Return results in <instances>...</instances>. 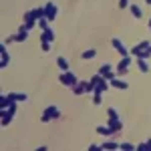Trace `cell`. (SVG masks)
Listing matches in <instances>:
<instances>
[{"instance_id": "484cf974", "label": "cell", "mask_w": 151, "mask_h": 151, "mask_svg": "<svg viewBox=\"0 0 151 151\" xmlns=\"http://www.w3.org/2000/svg\"><path fill=\"white\" fill-rule=\"evenodd\" d=\"M119 149H123V151H131V149H135V145H131V143H119Z\"/></svg>"}, {"instance_id": "ffe728a7", "label": "cell", "mask_w": 151, "mask_h": 151, "mask_svg": "<svg viewBox=\"0 0 151 151\" xmlns=\"http://www.w3.org/2000/svg\"><path fill=\"white\" fill-rule=\"evenodd\" d=\"M97 133H99V135H111L113 129L109 127V125H99V127H97Z\"/></svg>"}, {"instance_id": "277c9868", "label": "cell", "mask_w": 151, "mask_h": 151, "mask_svg": "<svg viewBox=\"0 0 151 151\" xmlns=\"http://www.w3.org/2000/svg\"><path fill=\"white\" fill-rule=\"evenodd\" d=\"M57 14H58V6L50 0V2H47L45 4V18H47L48 22H52L55 18H57Z\"/></svg>"}, {"instance_id": "7a4b0ae2", "label": "cell", "mask_w": 151, "mask_h": 151, "mask_svg": "<svg viewBox=\"0 0 151 151\" xmlns=\"http://www.w3.org/2000/svg\"><path fill=\"white\" fill-rule=\"evenodd\" d=\"M0 113H2V127L10 125L12 117H14V113H16V105H14V101L10 103V107H6V109H0Z\"/></svg>"}, {"instance_id": "7402d4cb", "label": "cell", "mask_w": 151, "mask_h": 151, "mask_svg": "<svg viewBox=\"0 0 151 151\" xmlns=\"http://www.w3.org/2000/svg\"><path fill=\"white\" fill-rule=\"evenodd\" d=\"M10 99H8V95H2L0 97V109H6V107H10Z\"/></svg>"}, {"instance_id": "4dcf8cb0", "label": "cell", "mask_w": 151, "mask_h": 151, "mask_svg": "<svg viewBox=\"0 0 151 151\" xmlns=\"http://www.w3.org/2000/svg\"><path fill=\"white\" fill-rule=\"evenodd\" d=\"M42 50L48 52V50H50V42H42Z\"/></svg>"}, {"instance_id": "8fae6325", "label": "cell", "mask_w": 151, "mask_h": 151, "mask_svg": "<svg viewBox=\"0 0 151 151\" xmlns=\"http://www.w3.org/2000/svg\"><path fill=\"white\" fill-rule=\"evenodd\" d=\"M40 40L42 42H55V30L52 28H45L42 35H40Z\"/></svg>"}, {"instance_id": "e0dca14e", "label": "cell", "mask_w": 151, "mask_h": 151, "mask_svg": "<svg viewBox=\"0 0 151 151\" xmlns=\"http://www.w3.org/2000/svg\"><path fill=\"white\" fill-rule=\"evenodd\" d=\"M14 36H16V42H24V40L28 38V28L22 26V28L18 30V35H14Z\"/></svg>"}, {"instance_id": "f546056e", "label": "cell", "mask_w": 151, "mask_h": 151, "mask_svg": "<svg viewBox=\"0 0 151 151\" xmlns=\"http://www.w3.org/2000/svg\"><path fill=\"white\" fill-rule=\"evenodd\" d=\"M89 149H91V151H103V147H101V145H95V143H93Z\"/></svg>"}, {"instance_id": "cb8c5ba5", "label": "cell", "mask_w": 151, "mask_h": 151, "mask_svg": "<svg viewBox=\"0 0 151 151\" xmlns=\"http://www.w3.org/2000/svg\"><path fill=\"white\" fill-rule=\"evenodd\" d=\"M137 151H151V139L141 143V145H137Z\"/></svg>"}, {"instance_id": "2e32d148", "label": "cell", "mask_w": 151, "mask_h": 151, "mask_svg": "<svg viewBox=\"0 0 151 151\" xmlns=\"http://www.w3.org/2000/svg\"><path fill=\"white\" fill-rule=\"evenodd\" d=\"M57 65H58V69L63 70V73H65V70H70V65H69V60H67L65 57H58L57 58Z\"/></svg>"}, {"instance_id": "52a82bcc", "label": "cell", "mask_w": 151, "mask_h": 151, "mask_svg": "<svg viewBox=\"0 0 151 151\" xmlns=\"http://www.w3.org/2000/svg\"><path fill=\"white\" fill-rule=\"evenodd\" d=\"M99 75H103L107 81H111V79H115V77H117L115 73H113V67H111L109 63H107V65H101V69H99Z\"/></svg>"}, {"instance_id": "6da1fadb", "label": "cell", "mask_w": 151, "mask_h": 151, "mask_svg": "<svg viewBox=\"0 0 151 151\" xmlns=\"http://www.w3.org/2000/svg\"><path fill=\"white\" fill-rule=\"evenodd\" d=\"M57 117H60V109H58L57 105H48L47 109L42 111V117H40V121L48 123V121H52V119H57Z\"/></svg>"}, {"instance_id": "44dd1931", "label": "cell", "mask_w": 151, "mask_h": 151, "mask_svg": "<svg viewBox=\"0 0 151 151\" xmlns=\"http://www.w3.org/2000/svg\"><path fill=\"white\" fill-rule=\"evenodd\" d=\"M81 57L85 58V60H89V58H95V57H97V50H95V48H87V50L83 52Z\"/></svg>"}, {"instance_id": "603a6c76", "label": "cell", "mask_w": 151, "mask_h": 151, "mask_svg": "<svg viewBox=\"0 0 151 151\" xmlns=\"http://www.w3.org/2000/svg\"><path fill=\"white\" fill-rule=\"evenodd\" d=\"M101 147H103V149H119V143H115V141H107V143H103Z\"/></svg>"}, {"instance_id": "83f0119b", "label": "cell", "mask_w": 151, "mask_h": 151, "mask_svg": "<svg viewBox=\"0 0 151 151\" xmlns=\"http://www.w3.org/2000/svg\"><path fill=\"white\" fill-rule=\"evenodd\" d=\"M38 26H40L42 30H45V28H48V20H47V18H40V20H38Z\"/></svg>"}, {"instance_id": "ba28073f", "label": "cell", "mask_w": 151, "mask_h": 151, "mask_svg": "<svg viewBox=\"0 0 151 151\" xmlns=\"http://www.w3.org/2000/svg\"><path fill=\"white\" fill-rule=\"evenodd\" d=\"M111 45H113V48H115L119 55H123V57H127V55H129V50H127V47L123 45V40H119V38H113V40H111Z\"/></svg>"}, {"instance_id": "30bf717a", "label": "cell", "mask_w": 151, "mask_h": 151, "mask_svg": "<svg viewBox=\"0 0 151 151\" xmlns=\"http://www.w3.org/2000/svg\"><path fill=\"white\" fill-rule=\"evenodd\" d=\"M107 125L113 129V133H117V131H121V129H123V121H121V117H119V119L109 117V123H107Z\"/></svg>"}, {"instance_id": "f1b7e54d", "label": "cell", "mask_w": 151, "mask_h": 151, "mask_svg": "<svg viewBox=\"0 0 151 151\" xmlns=\"http://www.w3.org/2000/svg\"><path fill=\"white\" fill-rule=\"evenodd\" d=\"M129 6V0H119V8H127Z\"/></svg>"}, {"instance_id": "4316f807", "label": "cell", "mask_w": 151, "mask_h": 151, "mask_svg": "<svg viewBox=\"0 0 151 151\" xmlns=\"http://www.w3.org/2000/svg\"><path fill=\"white\" fill-rule=\"evenodd\" d=\"M101 101H103V93H95L93 103H95V105H101Z\"/></svg>"}, {"instance_id": "d4e9b609", "label": "cell", "mask_w": 151, "mask_h": 151, "mask_svg": "<svg viewBox=\"0 0 151 151\" xmlns=\"http://www.w3.org/2000/svg\"><path fill=\"white\" fill-rule=\"evenodd\" d=\"M107 113H109V117H113V119H119V111H117L115 107H109Z\"/></svg>"}, {"instance_id": "4fadbf2b", "label": "cell", "mask_w": 151, "mask_h": 151, "mask_svg": "<svg viewBox=\"0 0 151 151\" xmlns=\"http://www.w3.org/2000/svg\"><path fill=\"white\" fill-rule=\"evenodd\" d=\"M8 99H10V101H14V103H18V101H26V99H28V95L26 93H8Z\"/></svg>"}, {"instance_id": "3957f363", "label": "cell", "mask_w": 151, "mask_h": 151, "mask_svg": "<svg viewBox=\"0 0 151 151\" xmlns=\"http://www.w3.org/2000/svg\"><path fill=\"white\" fill-rule=\"evenodd\" d=\"M58 81L63 83L65 87H70V89H73V87L79 83V79H77V75H75V73H70V70H65V73L58 77Z\"/></svg>"}, {"instance_id": "9c48e42d", "label": "cell", "mask_w": 151, "mask_h": 151, "mask_svg": "<svg viewBox=\"0 0 151 151\" xmlns=\"http://www.w3.org/2000/svg\"><path fill=\"white\" fill-rule=\"evenodd\" d=\"M135 65H137V69H139L141 73H149V70H151V65L147 63V58L137 57V58H135Z\"/></svg>"}, {"instance_id": "8992f818", "label": "cell", "mask_w": 151, "mask_h": 151, "mask_svg": "<svg viewBox=\"0 0 151 151\" xmlns=\"http://www.w3.org/2000/svg\"><path fill=\"white\" fill-rule=\"evenodd\" d=\"M149 45H151L149 40H141L139 45H135V47L131 48V57H135V58L141 57V55H143V50H147V47H149Z\"/></svg>"}, {"instance_id": "d6986e66", "label": "cell", "mask_w": 151, "mask_h": 151, "mask_svg": "<svg viewBox=\"0 0 151 151\" xmlns=\"http://www.w3.org/2000/svg\"><path fill=\"white\" fill-rule=\"evenodd\" d=\"M129 8H131V14H133L135 18H141V16H143V10H141L139 4H129Z\"/></svg>"}, {"instance_id": "1f68e13d", "label": "cell", "mask_w": 151, "mask_h": 151, "mask_svg": "<svg viewBox=\"0 0 151 151\" xmlns=\"http://www.w3.org/2000/svg\"><path fill=\"white\" fill-rule=\"evenodd\" d=\"M145 2H147V4H151V0H145Z\"/></svg>"}, {"instance_id": "ac0fdd59", "label": "cell", "mask_w": 151, "mask_h": 151, "mask_svg": "<svg viewBox=\"0 0 151 151\" xmlns=\"http://www.w3.org/2000/svg\"><path fill=\"white\" fill-rule=\"evenodd\" d=\"M107 89H109V81H107V79H103V81L97 83V87H95V93H105Z\"/></svg>"}, {"instance_id": "9a60e30c", "label": "cell", "mask_w": 151, "mask_h": 151, "mask_svg": "<svg viewBox=\"0 0 151 151\" xmlns=\"http://www.w3.org/2000/svg\"><path fill=\"white\" fill-rule=\"evenodd\" d=\"M28 12H30V16H32L35 20L45 18V6H42V8H32V10H28Z\"/></svg>"}, {"instance_id": "5b68a950", "label": "cell", "mask_w": 151, "mask_h": 151, "mask_svg": "<svg viewBox=\"0 0 151 151\" xmlns=\"http://www.w3.org/2000/svg\"><path fill=\"white\" fill-rule=\"evenodd\" d=\"M10 63V55L6 52V42L0 45V69H6Z\"/></svg>"}, {"instance_id": "d6a6232c", "label": "cell", "mask_w": 151, "mask_h": 151, "mask_svg": "<svg viewBox=\"0 0 151 151\" xmlns=\"http://www.w3.org/2000/svg\"><path fill=\"white\" fill-rule=\"evenodd\" d=\"M149 30H151V20H149Z\"/></svg>"}, {"instance_id": "5bb4252c", "label": "cell", "mask_w": 151, "mask_h": 151, "mask_svg": "<svg viewBox=\"0 0 151 151\" xmlns=\"http://www.w3.org/2000/svg\"><path fill=\"white\" fill-rule=\"evenodd\" d=\"M36 22H38V20H35V18L30 16V12H26V14H24V26H26L28 30H32Z\"/></svg>"}, {"instance_id": "7c38bea8", "label": "cell", "mask_w": 151, "mask_h": 151, "mask_svg": "<svg viewBox=\"0 0 151 151\" xmlns=\"http://www.w3.org/2000/svg\"><path fill=\"white\" fill-rule=\"evenodd\" d=\"M111 85H113L115 89H121V91H125V89H129V83H127V81H121L119 77H115V79H111Z\"/></svg>"}]
</instances>
